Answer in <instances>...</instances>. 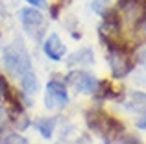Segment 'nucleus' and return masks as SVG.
I'll return each mask as SVG.
<instances>
[{
    "label": "nucleus",
    "mask_w": 146,
    "mask_h": 144,
    "mask_svg": "<svg viewBox=\"0 0 146 144\" xmlns=\"http://www.w3.org/2000/svg\"><path fill=\"white\" fill-rule=\"evenodd\" d=\"M2 61H4V69H6L9 74L19 76L22 78L24 74L32 72V59H30V54L26 50L24 43L21 39H17L13 44L4 48L2 52Z\"/></svg>",
    "instance_id": "nucleus-1"
},
{
    "label": "nucleus",
    "mask_w": 146,
    "mask_h": 144,
    "mask_svg": "<svg viewBox=\"0 0 146 144\" xmlns=\"http://www.w3.org/2000/svg\"><path fill=\"white\" fill-rule=\"evenodd\" d=\"M104 44H107V63L111 67V72H113L115 78H124L129 72L133 70V63L131 57H129L128 50L120 46H113L109 41H106Z\"/></svg>",
    "instance_id": "nucleus-2"
},
{
    "label": "nucleus",
    "mask_w": 146,
    "mask_h": 144,
    "mask_svg": "<svg viewBox=\"0 0 146 144\" xmlns=\"http://www.w3.org/2000/svg\"><path fill=\"white\" fill-rule=\"evenodd\" d=\"M67 83L76 90V92H82V94H94L98 90V85H100V81L94 78V76H91L89 72H83V70L68 72Z\"/></svg>",
    "instance_id": "nucleus-3"
},
{
    "label": "nucleus",
    "mask_w": 146,
    "mask_h": 144,
    "mask_svg": "<svg viewBox=\"0 0 146 144\" xmlns=\"http://www.w3.org/2000/svg\"><path fill=\"white\" fill-rule=\"evenodd\" d=\"M68 104V92L65 83L57 79H50L46 83V94H44V105L46 109H63Z\"/></svg>",
    "instance_id": "nucleus-4"
},
{
    "label": "nucleus",
    "mask_w": 146,
    "mask_h": 144,
    "mask_svg": "<svg viewBox=\"0 0 146 144\" xmlns=\"http://www.w3.org/2000/svg\"><path fill=\"white\" fill-rule=\"evenodd\" d=\"M43 52L52 61H61L67 54V46H65V43L61 41V37L57 33H50L43 41Z\"/></svg>",
    "instance_id": "nucleus-5"
},
{
    "label": "nucleus",
    "mask_w": 146,
    "mask_h": 144,
    "mask_svg": "<svg viewBox=\"0 0 146 144\" xmlns=\"http://www.w3.org/2000/svg\"><path fill=\"white\" fill-rule=\"evenodd\" d=\"M102 30H106V33H111V35H118L120 33V15L115 9H107L102 13Z\"/></svg>",
    "instance_id": "nucleus-6"
},
{
    "label": "nucleus",
    "mask_w": 146,
    "mask_h": 144,
    "mask_svg": "<svg viewBox=\"0 0 146 144\" xmlns=\"http://www.w3.org/2000/svg\"><path fill=\"white\" fill-rule=\"evenodd\" d=\"M21 20L28 30H33L43 24V13L37 7H32V6L24 7V9H21Z\"/></svg>",
    "instance_id": "nucleus-7"
},
{
    "label": "nucleus",
    "mask_w": 146,
    "mask_h": 144,
    "mask_svg": "<svg viewBox=\"0 0 146 144\" xmlns=\"http://www.w3.org/2000/svg\"><path fill=\"white\" fill-rule=\"evenodd\" d=\"M106 118H107V115H104V113L98 111V109H89V111L85 113L87 126H89V129H93V131H104Z\"/></svg>",
    "instance_id": "nucleus-8"
},
{
    "label": "nucleus",
    "mask_w": 146,
    "mask_h": 144,
    "mask_svg": "<svg viewBox=\"0 0 146 144\" xmlns=\"http://www.w3.org/2000/svg\"><path fill=\"white\" fill-rule=\"evenodd\" d=\"M93 63V50L91 48H82V50L74 52V54L68 57L67 65L68 67H87Z\"/></svg>",
    "instance_id": "nucleus-9"
},
{
    "label": "nucleus",
    "mask_w": 146,
    "mask_h": 144,
    "mask_svg": "<svg viewBox=\"0 0 146 144\" xmlns=\"http://www.w3.org/2000/svg\"><path fill=\"white\" fill-rule=\"evenodd\" d=\"M21 87L22 90H24L26 94H30V96H33V94L39 92L41 89V83H39V78L35 76V72H28V74H24L21 78Z\"/></svg>",
    "instance_id": "nucleus-10"
},
{
    "label": "nucleus",
    "mask_w": 146,
    "mask_h": 144,
    "mask_svg": "<svg viewBox=\"0 0 146 144\" xmlns=\"http://www.w3.org/2000/svg\"><path fill=\"white\" fill-rule=\"evenodd\" d=\"M131 111L137 113H146V92H141V90H133L129 92V100L126 102Z\"/></svg>",
    "instance_id": "nucleus-11"
},
{
    "label": "nucleus",
    "mask_w": 146,
    "mask_h": 144,
    "mask_svg": "<svg viewBox=\"0 0 146 144\" xmlns=\"http://www.w3.org/2000/svg\"><path fill=\"white\" fill-rule=\"evenodd\" d=\"M56 124H57V118H54V116H46V118H39L35 122V127L37 131L41 133V137L44 139H50L54 133V129H56Z\"/></svg>",
    "instance_id": "nucleus-12"
},
{
    "label": "nucleus",
    "mask_w": 146,
    "mask_h": 144,
    "mask_svg": "<svg viewBox=\"0 0 146 144\" xmlns=\"http://www.w3.org/2000/svg\"><path fill=\"white\" fill-rule=\"evenodd\" d=\"M11 118H13V122L17 124V129H26V127L30 126V120H28V116L24 115V113H13V116H11Z\"/></svg>",
    "instance_id": "nucleus-13"
},
{
    "label": "nucleus",
    "mask_w": 146,
    "mask_h": 144,
    "mask_svg": "<svg viewBox=\"0 0 146 144\" xmlns=\"http://www.w3.org/2000/svg\"><path fill=\"white\" fill-rule=\"evenodd\" d=\"M2 144H30V142L19 133H9L2 139Z\"/></svg>",
    "instance_id": "nucleus-14"
},
{
    "label": "nucleus",
    "mask_w": 146,
    "mask_h": 144,
    "mask_svg": "<svg viewBox=\"0 0 146 144\" xmlns=\"http://www.w3.org/2000/svg\"><path fill=\"white\" fill-rule=\"evenodd\" d=\"M135 55H137V61H139L141 65H143L144 69H146V44H141V46L137 48Z\"/></svg>",
    "instance_id": "nucleus-15"
},
{
    "label": "nucleus",
    "mask_w": 146,
    "mask_h": 144,
    "mask_svg": "<svg viewBox=\"0 0 146 144\" xmlns=\"http://www.w3.org/2000/svg\"><path fill=\"white\" fill-rule=\"evenodd\" d=\"M135 126L139 127V129H146V113H143V115L135 120Z\"/></svg>",
    "instance_id": "nucleus-16"
},
{
    "label": "nucleus",
    "mask_w": 146,
    "mask_h": 144,
    "mask_svg": "<svg viewBox=\"0 0 146 144\" xmlns=\"http://www.w3.org/2000/svg\"><path fill=\"white\" fill-rule=\"evenodd\" d=\"M91 7H93V9L96 11V13H100V15H102L104 11H106V9H104V6H102V0H94V2L91 4Z\"/></svg>",
    "instance_id": "nucleus-17"
},
{
    "label": "nucleus",
    "mask_w": 146,
    "mask_h": 144,
    "mask_svg": "<svg viewBox=\"0 0 146 144\" xmlns=\"http://www.w3.org/2000/svg\"><path fill=\"white\" fill-rule=\"evenodd\" d=\"M32 7H46V0H26Z\"/></svg>",
    "instance_id": "nucleus-18"
},
{
    "label": "nucleus",
    "mask_w": 146,
    "mask_h": 144,
    "mask_svg": "<svg viewBox=\"0 0 146 144\" xmlns=\"http://www.w3.org/2000/svg\"><path fill=\"white\" fill-rule=\"evenodd\" d=\"M6 122H7V116H6V111H4V109L0 107V131L4 129V126H6Z\"/></svg>",
    "instance_id": "nucleus-19"
},
{
    "label": "nucleus",
    "mask_w": 146,
    "mask_h": 144,
    "mask_svg": "<svg viewBox=\"0 0 146 144\" xmlns=\"http://www.w3.org/2000/svg\"><path fill=\"white\" fill-rule=\"evenodd\" d=\"M50 11H52V17L56 18L57 17V11H59V6H52V7H50Z\"/></svg>",
    "instance_id": "nucleus-20"
},
{
    "label": "nucleus",
    "mask_w": 146,
    "mask_h": 144,
    "mask_svg": "<svg viewBox=\"0 0 146 144\" xmlns=\"http://www.w3.org/2000/svg\"><path fill=\"white\" fill-rule=\"evenodd\" d=\"M143 32H144V35H146V20H144V24H143Z\"/></svg>",
    "instance_id": "nucleus-21"
},
{
    "label": "nucleus",
    "mask_w": 146,
    "mask_h": 144,
    "mask_svg": "<svg viewBox=\"0 0 146 144\" xmlns=\"http://www.w3.org/2000/svg\"><path fill=\"white\" fill-rule=\"evenodd\" d=\"M131 144H141V142H137V141H133V142H131Z\"/></svg>",
    "instance_id": "nucleus-22"
},
{
    "label": "nucleus",
    "mask_w": 146,
    "mask_h": 144,
    "mask_svg": "<svg viewBox=\"0 0 146 144\" xmlns=\"http://www.w3.org/2000/svg\"><path fill=\"white\" fill-rule=\"evenodd\" d=\"M0 98H2V90H0Z\"/></svg>",
    "instance_id": "nucleus-23"
}]
</instances>
